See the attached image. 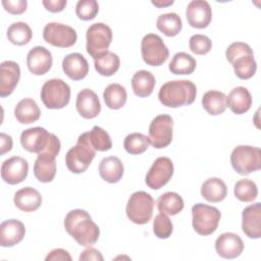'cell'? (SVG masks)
I'll return each instance as SVG.
<instances>
[{
    "label": "cell",
    "instance_id": "6da1fadb",
    "mask_svg": "<svg viewBox=\"0 0 261 261\" xmlns=\"http://www.w3.org/2000/svg\"><path fill=\"white\" fill-rule=\"evenodd\" d=\"M64 228L79 245L84 247L94 245L100 236L99 226L92 220L90 214L83 209H73L66 214Z\"/></svg>",
    "mask_w": 261,
    "mask_h": 261
},
{
    "label": "cell",
    "instance_id": "7a4b0ae2",
    "mask_svg": "<svg viewBox=\"0 0 261 261\" xmlns=\"http://www.w3.org/2000/svg\"><path fill=\"white\" fill-rule=\"evenodd\" d=\"M197 95L196 85L188 80L169 81L159 90L158 98L163 106L177 108L192 104Z\"/></svg>",
    "mask_w": 261,
    "mask_h": 261
},
{
    "label": "cell",
    "instance_id": "3957f363",
    "mask_svg": "<svg viewBox=\"0 0 261 261\" xmlns=\"http://www.w3.org/2000/svg\"><path fill=\"white\" fill-rule=\"evenodd\" d=\"M225 57L232 65L236 75L241 80L251 79L257 69V63L251 47L243 42L231 43L226 51Z\"/></svg>",
    "mask_w": 261,
    "mask_h": 261
},
{
    "label": "cell",
    "instance_id": "277c9868",
    "mask_svg": "<svg viewBox=\"0 0 261 261\" xmlns=\"http://www.w3.org/2000/svg\"><path fill=\"white\" fill-rule=\"evenodd\" d=\"M96 150L90 144L87 134H82L76 145L70 148L65 155V164L72 173H83L95 158Z\"/></svg>",
    "mask_w": 261,
    "mask_h": 261
},
{
    "label": "cell",
    "instance_id": "5b68a950",
    "mask_svg": "<svg viewBox=\"0 0 261 261\" xmlns=\"http://www.w3.org/2000/svg\"><path fill=\"white\" fill-rule=\"evenodd\" d=\"M232 168L242 175H248L261 168V150L258 147L240 145L230 155Z\"/></svg>",
    "mask_w": 261,
    "mask_h": 261
},
{
    "label": "cell",
    "instance_id": "8992f818",
    "mask_svg": "<svg viewBox=\"0 0 261 261\" xmlns=\"http://www.w3.org/2000/svg\"><path fill=\"white\" fill-rule=\"evenodd\" d=\"M192 224L194 230L200 236L212 234L218 227L221 214L213 206L198 203L192 207Z\"/></svg>",
    "mask_w": 261,
    "mask_h": 261
},
{
    "label": "cell",
    "instance_id": "52a82bcc",
    "mask_svg": "<svg viewBox=\"0 0 261 261\" xmlns=\"http://www.w3.org/2000/svg\"><path fill=\"white\" fill-rule=\"evenodd\" d=\"M154 199L144 191H138L130 195L126 204V215L136 224L148 223L153 215Z\"/></svg>",
    "mask_w": 261,
    "mask_h": 261
},
{
    "label": "cell",
    "instance_id": "ba28073f",
    "mask_svg": "<svg viewBox=\"0 0 261 261\" xmlns=\"http://www.w3.org/2000/svg\"><path fill=\"white\" fill-rule=\"evenodd\" d=\"M70 88L61 79L48 80L41 89V100L48 109H61L69 103Z\"/></svg>",
    "mask_w": 261,
    "mask_h": 261
},
{
    "label": "cell",
    "instance_id": "9c48e42d",
    "mask_svg": "<svg viewBox=\"0 0 261 261\" xmlns=\"http://www.w3.org/2000/svg\"><path fill=\"white\" fill-rule=\"evenodd\" d=\"M86 40L87 52L96 59L108 51L112 41V31L105 23H93L87 30Z\"/></svg>",
    "mask_w": 261,
    "mask_h": 261
},
{
    "label": "cell",
    "instance_id": "30bf717a",
    "mask_svg": "<svg viewBox=\"0 0 261 261\" xmlns=\"http://www.w3.org/2000/svg\"><path fill=\"white\" fill-rule=\"evenodd\" d=\"M142 58L150 66H160L169 57V50L156 34H147L141 43Z\"/></svg>",
    "mask_w": 261,
    "mask_h": 261
},
{
    "label": "cell",
    "instance_id": "8fae6325",
    "mask_svg": "<svg viewBox=\"0 0 261 261\" xmlns=\"http://www.w3.org/2000/svg\"><path fill=\"white\" fill-rule=\"evenodd\" d=\"M173 137V120L168 114H160L153 118L149 125V141L156 149L167 147Z\"/></svg>",
    "mask_w": 261,
    "mask_h": 261
},
{
    "label": "cell",
    "instance_id": "7c38bea8",
    "mask_svg": "<svg viewBox=\"0 0 261 261\" xmlns=\"http://www.w3.org/2000/svg\"><path fill=\"white\" fill-rule=\"evenodd\" d=\"M44 40L52 46L59 48H68L75 44L77 40L76 32L73 28L59 23L49 22L43 30Z\"/></svg>",
    "mask_w": 261,
    "mask_h": 261
},
{
    "label": "cell",
    "instance_id": "4fadbf2b",
    "mask_svg": "<svg viewBox=\"0 0 261 261\" xmlns=\"http://www.w3.org/2000/svg\"><path fill=\"white\" fill-rule=\"evenodd\" d=\"M173 163L168 157H158L146 174L145 182L152 190H159L165 186L173 174Z\"/></svg>",
    "mask_w": 261,
    "mask_h": 261
},
{
    "label": "cell",
    "instance_id": "5bb4252c",
    "mask_svg": "<svg viewBox=\"0 0 261 261\" xmlns=\"http://www.w3.org/2000/svg\"><path fill=\"white\" fill-rule=\"evenodd\" d=\"M53 134L48 133L44 127L36 126L24 129L20 135V144L31 153H41L48 147Z\"/></svg>",
    "mask_w": 261,
    "mask_h": 261
},
{
    "label": "cell",
    "instance_id": "9a60e30c",
    "mask_svg": "<svg viewBox=\"0 0 261 261\" xmlns=\"http://www.w3.org/2000/svg\"><path fill=\"white\" fill-rule=\"evenodd\" d=\"M28 161L19 156H13L6 159L1 165V177L9 185L22 182L28 176Z\"/></svg>",
    "mask_w": 261,
    "mask_h": 261
},
{
    "label": "cell",
    "instance_id": "2e32d148",
    "mask_svg": "<svg viewBox=\"0 0 261 261\" xmlns=\"http://www.w3.org/2000/svg\"><path fill=\"white\" fill-rule=\"evenodd\" d=\"M186 16L189 24L195 29H205L212 19V9L205 0H194L188 4Z\"/></svg>",
    "mask_w": 261,
    "mask_h": 261
},
{
    "label": "cell",
    "instance_id": "e0dca14e",
    "mask_svg": "<svg viewBox=\"0 0 261 261\" xmlns=\"http://www.w3.org/2000/svg\"><path fill=\"white\" fill-rule=\"evenodd\" d=\"M53 58L51 52L43 46H36L27 55V65L29 70L35 75L47 73L52 66Z\"/></svg>",
    "mask_w": 261,
    "mask_h": 261
},
{
    "label": "cell",
    "instance_id": "ac0fdd59",
    "mask_svg": "<svg viewBox=\"0 0 261 261\" xmlns=\"http://www.w3.org/2000/svg\"><path fill=\"white\" fill-rule=\"evenodd\" d=\"M216 253L225 259L239 257L244 250V242L233 232L221 233L215 241Z\"/></svg>",
    "mask_w": 261,
    "mask_h": 261
},
{
    "label": "cell",
    "instance_id": "d6986e66",
    "mask_svg": "<svg viewBox=\"0 0 261 261\" xmlns=\"http://www.w3.org/2000/svg\"><path fill=\"white\" fill-rule=\"evenodd\" d=\"M20 79L19 65L11 60L3 61L0 64V96H9L15 89Z\"/></svg>",
    "mask_w": 261,
    "mask_h": 261
},
{
    "label": "cell",
    "instance_id": "ffe728a7",
    "mask_svg": "<svg viewBox=\"0 0 261 261\" xmlns=\"http://www.w3.org/2000/svg\"><path fill=\"white\" fill-rule=\"evenodd\" d=\"M75 107L79 114L86 119L97 117L101 111L100 100L97 94L91 89H84L79 92Z\"/></svg>",
    "mask_w": 261,
    "mask_h": 261
},
{
    "label": "cell",
    "instance_id": "44dd1931",
    "mask_svg": "<svg viewBox=\"0 0 261 261\" xmlns=\"http://www.w3.org/2000/svg\"><path fill=\"white\" fill-rule=\"evenodd\" d=\"M242 229L250 239H259L261 237V204L259 202L243 210Z\"/></svg>",
    "mask_w": 261,
    "mask_h": 261
},
{
    "label": "cell",
    "instance_id": "7402d4cb",
    "mask_svg": "<svg viewBox=\"0 0 261 261\" xmlns=\"http://www.w3.org/2000/svg\"><path fill=\"white\" fill-rule=\"evenodd\" d=\"M25 233L23 223L17 219H8L0 224V245L12 247L22 241Z\"/></svg>",
    "mask_w": 261,
    "mask_h": 261
},
{
    "label": "cell",
    "instance_id": "603a6c76",
    "mask_svg": "<svg viewBox=\"0 0 261 261\" xmlns=\"http://www.w3.org/2000/svg\"><path fill=\"white\" fill-rule=\"evenodd\" d=\"M64 73L72 81H81L89 73V63L80 53H70L62 60Z\"/></svg>",
    "mask_w": 261,
    "mask_h": 261
},
{
    "label": "cell",
    "instance_id": "cb8c5ba5",
    "mask_svg": "<svg viewBox=\"0 0 261 261\" xmlns=\"http://www.w3.org/2000/svg\"><path fill=\"white\" fill-rule=\"evenodd\" d=\"M14 205L21 211H36L42 204L41 194L32 187H24L14 194Z\"/></svg>",
    "mask_w": 261,
    "mask_h": 261
},
{
    "label": "cell",
    "instance_id": "d4e9b609",
    "mask_svg": "<svg viewBox=\"0 0 261 261\" xmlns=\"http://www.w3.org/2000/svg\"><path fill=\"white\" fill-rule=\"evenodd\" d=\"M226 106L234 114H244L252 106V96L245 87L233 88L226 97Z\"/></svg>",
    "mask_w": 261,
    "mask_h": 261
},
{
    "label": "cell",
    "instance_id": "484cf974",
    "mask_svg": "<svg viewBox=\"0 0 261 261\" xmlns=\"http://www.w3.org/2000/svg\"><path fill=\"white\" fill-rule=\"evenodd\" d=\"M99 174L107 182H118L123 175V164L116 156L103 158L99 164Z\"/></svg>",
    "mask_w": 261,
    "mask_h": 261
},
{
    "label": "cell",
    "instance_id": "4316f807",
    "mask_svg": "<svg viewBox=\"0 0 261 261\" xmlns=\"http://www.w3.org/2000/svg\"><path fill=\"white\" fill-rule=\"evenodd\" d=\"M14 116L18 122L30 124L40 118L41 110L34 99L24 98L16 104L14 108Z\"/></svg>",
    "mask_w": 261,
    "mask_h": 261
},
{
    "label": "cell",
    "instance_id": "83f0119b",
    "mask_svg": "<svg viewBox=\"0 0 261 261\" xmlns=\"http://www.w3.org/2000/svg\"><path fill=\"white\" fill-rule=\"evenodd\" d=\"M201 195L208 202H221L227 195V188L221 178L210 177L202 184Z\"/></svg>",
    "mask_w": 261,
    "mask_h": 261
},
{
    "label": "cell",
    "instance_id": "f1b7e54d",
    "mask_svg": "<svg viewBox=\"0 0 261 261\" xmlns=\"http://www.w3.org/2000/svg\"><path fill=\"white\" fill-rule=\"evenodd\" d=\"M156 81L155 76L148 70H139L132 77V88L136 96L144 98L153 93Z\"/></svg>",
    "mask_w": 261,
    "mask_h": 261
},
{
    "label": "cell",
    "instance_id": "f546056e",
    "mask_svg": "<svg viewBox=\"0 0 261 261\" xmlns=\"http://www.w3.org/2000/svg\"><path fill=\"white\" fill-rule=\"evenodd\" d=\"M202 106L210 115H219L226 109V96L216 90L206 92L202 97Z\"/></svg>",
    "mask_w": 261,
    "mask_h": 261
},
{
    "label": "cell",
    "instance_id": "4dcf8cb0",
    "mask_svg": "<svg viewBox=\"0 0 261 261\" xmlns=\"http://www.w3.org/2000/svg\"><path fill=\"white\" fill-rule=\"evenodd\" d=\"M34 174L41 182H50L56 174V160L42 155H38L34 164Z\"/></svg>",
    "mask_w": 261,
    "mask_h": 261
},
{
    "label": "cell",
    "instance_id": "1f68e13d",
    "mask_svg": "<svg viewBox=\"0 0 261 261\" xmlns=\"http://www.w3.org/2000/svg\"><path fill=\"white\" fill-rule=\"evenodd\" d=\"M182 198L174 192H166L157 200V208L160 213L166 215H176L184 209Z\"/></svg>",
    "mask_w": 261,
    "mask_h": 261
},
{
    "label": "cell",
    "instance_id": "d6a6232c",
    "mask_svg": "<svg viewBox=\"0 0 261 261\" xmlns=\"http://www.w3.org/2000/svg\"><path fill=\"white\" fill-rule=\"evenodd\" d=\"M94 66L99 74L103 76H111L119 69L120 59L114 52L107 51L94 59Z\"/></svg>",
    "mask_w": 261,
    "mask_h": 261
},
{
    "label": "cell",
    "instance_id": "836d02e7",
    "mask_svg": "<svg viewBox=\"0 0 261 261\" xmlns=\"http://www.w3.org/2000/svg\"><path fill=\"white\" fill-rule=\"evenodd\" d=\"M103 98L108 108L114 110L120 109L126 103V90L120 84H110L104 90Z\"/></svg>",
    "mask_w": 261,
    "mask_h": 261
},
{
    "label": "cell",
    "instance_id": "e575fe53",
    "mask_svg": "<svg viewBox=\"0 0 261 261\" xmlns=\"http://www.w3.org/2000/svg\"><path fill=\"white\" fill-rule=\"evenodd\" d=\"M196 59L186 52H178L173 55L168 68L173 74H191L196 69Z\"/></svg>",
    "mask_w": 261,
    "mask_h": 261
},
{
    "label": "cell",
    "instance_id": "d590c367",
    "mask_svg": "<svg viewBox=\"0 0 261 261\" xmlns=\"http://www.w3.org/2000/svg\"><path fill=\"white\" fill-rule=\"evenodd\" d=\"M156 27L165 36L174 37L181 31L182 21L175 12H169L158 16Z\"/></svg>",
    "mask_w": 261,
    "mask_h": 261
},
{
    "label": "cell",
    "instance_id": "8d00e7d4",
    "mask_svg": "<svg viewBox=\"0 0 261 261\" xmlns=\"http://www.w3.org/2000/svg\"><path fill=\"white\" fill-rule=\"evenodd\" d=\"M33 37V32L30 25L22 21H16L9 25L7 30L8 40L17 46L28 44Z\"/></svg>",
    "mask_w": 261,
    "mask_h": 261
},
{
    "label": "cell",
    "instance_id": "74e56055",
    "mask_svg": "<svg viewBox=\"0 0 261 261\" xmlns=\"http://www.w3.org/2000/svg\"><path fill=\"white\" fill-rule=\"evenodd\" d=\"M150 145L149 138L141 133H132L124 138L123 147L128 154L139 155L144 153Z\"/></svg>",
    "mask_w": 261,
    "mask_h": 261
},
{
    "label": "cell",
    "instance_id": "f35d334b",
    "mask_svg": "<svg viewBox=\"0 0 261 261\" xmlns=\"http://www.w3.org/2000/svg\"><path fill=\"white\" fill-rule=\"evenodd\" d=\"M234 196L238 200L245 203L253 202L258 196L257 185L248 178L240 179L236 182L233 189Z\"/></svg>",
    "mask_w": 261,
    "mask_h": 261
},
{
    "label": "cell",
    "instance_id": "ab89813d",
    "mask_svg": "<svg viewBox=\"0 0 261 261\" xmlns=\"http://www.w3.org/2000/svg\"><path fill=\"white\" fill-rule=\"evenodd\" d=\"M86 134L90 144L96 151L104 152L111 149L112 141L110 139V136L102 127L95 125L92 130L87 132Z\"/></svg>",
    "mask_w": 261,
    "mask_h": 261
},
{
    "label": "cell",
    "instance_id": "60d3db41",
    "mask_svg": "<svg viewBox=\"0 0 261 261\" xmlns=\"http://www.w3.org/2000/svg\"><path fill=\"white\" fill-rule=\"evenodd\" d=\"M173 230L172 222L166 214L159 213L155 216L153 221V231L158 239H167L171 236Z\"/></svg>",
    "mask_w": 261,
    "mask_h": 261
},
{
    "label": "cell",
    "instance_id": "b9f144b4",
    "mask_svg": "<svg viewBox=\"0 0 261 261\" xmlns=\"http://www.w3.org/2000/svg\"><path fill=\"white\" fill-rule=\"evenodd\" d=\"M99 5L96 0H80L75 6V13L82 20H91L96 17Z\"/></svg>",
    "mask_w": 261,
    "mask_h": 261
},
{
    "label": "cell",
    "instance_id": "7bdbcfd3",
    "mask_svg": "<svg viewBox=\"0 0 261 261\" xmlns=\"http://www.w3.org/2000/svg\"><path fill=\"white\" fill-rule=\"evenodd\" d=\"M189 47L193 53L197 55H205L212 49V42L207 36L196 34L190 38Z\"/></svg>",
    "mask_w": 261,
    "mask_h": 261
},
{
    "label": "cell",
    "instance_id": "ee69618b",
    "mask_svg": "<svg viewBox=\"0 0 261 261\" xmlns=\"http://www.w3.org/2000/svg\"><path fill=\"white\" fill-rule=\"evenodd\" d=\"M4 9L11 14H21L27 10L28 2L25 0H3Z\"/></svg>",
    "mask_w": 261,
    "mask_h": 261
},
{
    "label": "cell",
    "instance_id": "f6af8a7d",
    "mask_svg": "<svg viewBox=\"0 0 261 261\" xmlns=\"http://www.w3.org/2000/svg\"><path fill=\"white\" fill-rule=\"evenodd\" d=\"M42 3L48 11L53 13L62 11L67 4L66 0H44Z\"/></svg>",
    "mask_w": 261,
    "mask_h": 261
},
{
    "label": "cell",
    "instance_id": "bcb514c9",
    "mask_svg": "<svg viewBox=\"0 0 261 261\" xmlns=\"http://www.w3.org/2000/svg\"><path fill=\"white\" fill-rule=\"evenodd\" d=\"M80 261H88V260H100L103 261L104 258L101 255V253L95 249V248H88L85 251L82 252V254L80 255Z\"/></svg>",
    "mask_w": 261,
    "mask_h": 261
},
{
    "label": "cell",
    "instance_id": "7dc6e473",
    "mask_svg": "<svg viewBox=\"0 0 261 261\" xmlns=\"http://www.w3.org/2000/svg\"><path fill=\"white\" fill-rule=\"evenodd\" d=\"M46 261H49V260H68L70 261L71 260V256L69 255V253L64 250V249H54L52 250L47 256H46Z\"/></svg>",
    "mask_w": 261,
    "mask_h": 261
},
{
    "label": "cell",
    "instance_id": "c3c4849f",
    "mask_svg": "<svg viewBox=\"0 0 261 261\" xmlns=\"http://www.w3.org/2000/svg\"><path fill=\"white\" fill-rule=\"evenodd\" d=\"M12 138L4 133L0 134V154L4 155L12 149Z\"/></svg>",
    "mask_w": 261,
    "mask_h": 261
},
{
    "label": "cell",
    "instance_id": "681fc988",
    "mask_svg": "<svg viewBox=\"0 0 261 261\" xmlns=\"http://www.w3.org/2000/svg\"><path fill=\"white\" fill-rule=\"evenodd\" d=\"M173 2H174L173 0H169V1H166V2L165 1H152V4L159 7V8H162V7H166L168 5L173 4Z\"/></svg>",
    "mask_w": 261,
    "mask_h": 261
}]
</instances>
